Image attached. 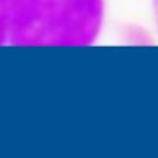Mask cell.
<instances>
[{
    "label": "cell",
    "mask_w": 158,
    "mask_h": 158,
    "mask_svg": "<svg viewBox=\"0 0 158 158\" xmlns=\"http://www.w3.org/2000/svg\"><path fill=\"white\" fill-rule=\"evenodd\" d=\"M104 0H0V44L84 47L98 39Z\"/></svg>",
    "instance_id": "6da1fadb"
},
{
    "label": "cell",
    "mask_w": 158,
    "mask_h": 158,
    "mask_svg": "<svg viewBox=\"0 0 158 158\" xmlns=\"http://www.w3.org/2000/svg\"><path fill=\"white\" fill-rule=\"evenodd\" d=\"M153 13H155V20H156V27H158V0H153Z\"/></svg>",
    "instance_id": "7a4b0ae2"
}]
</instances>
